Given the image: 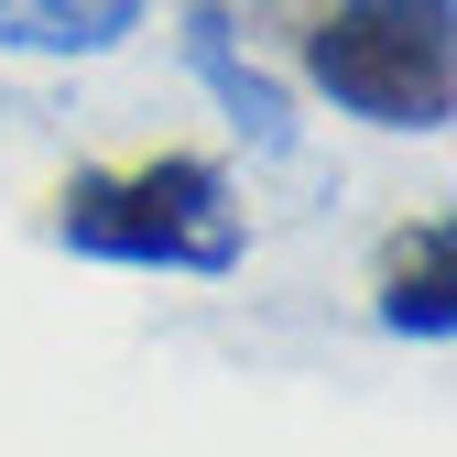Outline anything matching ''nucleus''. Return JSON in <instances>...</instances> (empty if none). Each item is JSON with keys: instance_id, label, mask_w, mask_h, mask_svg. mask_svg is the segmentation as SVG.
<instances>
[{"instance_id": "1", "label": "nucleus", "mask_w": 457, "mask_h": 457, "mask_svg": "<svg viewBox=\"0 0 457 457\" xmlns=\"http://www.w3.org/2000/svg\"><path fill=\"white\" fill-rule=\"evenodd\" d=\"M54 240L87 262H131V272H228L251 218L218 163L163 153V163H131V175H77L54 196Z\"/></svg>"}, {"instance_id": "2", "label": "nucleus", "mask_w": 457, "mask_h": 457, "mask_svg": "<svg viewBox=\"0 0 457 457\" xmlns=\"http://www.w3.org/2000/svg\"><path fill=\"white\" fill-rule=\"evenodd\" d=\"M457 0H337L305 33V77L381 131H446L457 109Z\"/></svg>"}, {"instance_id": "3", "label": "nucleus", "mask_w": 457, "mask_h": 457, "mask_svg": "<svg viewBox=\"0 0 457 457\" xmlns=\"http://www.w3.org/2000/svg\"><path fill=\"white\" fill-rule=\"evenodd\" d=\"M381 327H392V337H446V327H457V228H446V218H425V228L392 240Z\"/></svg>"}, {"instance_id": "4", "label": "nucleus", "mask_w": 457, "mask_h": 457, "mask_svg": "<svg viewBox=\"0 0 457 457\" xmlns=\"http://www.w3.org/2000/svg\"><path fill=\"white\" fill-rule=\"evenodd\" d=\"M186 66L218 87V109H228V120H240L251 142H295V109H283V87L251 66V54H240V33H228V12H186Z\"/></svg>"}, {"instance_id": "5", "label": "nucleus", "mask_w": 457, "mask_h": 457, "mask_svg": "<svg viewBox=\"0 0 457 457\" xmlns=\"http://www.w3.org/2000/svg\"><path fill=\"white\" fill-rule=\"evenodd\" d=\"M142 33V0H0L12 54H109Z\"/></svg>"}]
</instances>
